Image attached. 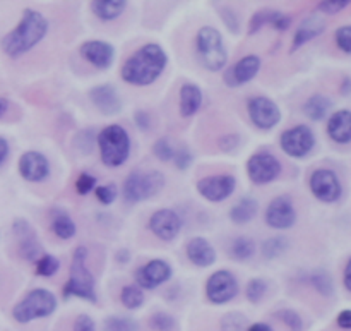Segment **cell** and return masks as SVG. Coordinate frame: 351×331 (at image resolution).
<instances>
[{"instance_id":"6da1fadb","label":"cell","mask_w":351,"mask_h":331,"mask_svg":"<svg viewBox=\"0 0 351 331\" xmlns=\"http://www.w3.org/2000/svg\"><path fill=\"white\" fill-rule=\"evenodd\" d=\"M168 57L158 43H147L134 52L122 65L123 81L132 86L153 84L167 67Z\"/></svg>"},{"instance_id":"7a4b0ae2","label":"cell","mask_w":351,"mask_h":331,"mask_svg":"<svg viewBox=\"0 0 351 331\" xmlns=\"http://www.w3.org/2000/svg\"><path fill=\"white\" fill-rule=\"evenodd\" d=\"M48 31V21L41 12L26 9L23 12L19 24L2 40V50L9 57L17 58L36 47Z\"/></svg>"},{"instance_id":"3957f363","label":"cell","mask_w":351,"mask_h":331,"mask_svg":"<svg viewBox=\"0 0 351 331\" xmlns=\"http://www.w3.org/2000/svg\"><path fill=\"white\" fill-rule=\"evenodd\" d=\"M86 258H88V249L79 246L72 256L71 275L64 287V297H79L88 302H96L95 277L86 266Z\"/></svg>"},{"instance_id":"277c9868","label":"cell","mask_w":351,"mask_h":331,"mask_svg":"<svg viewBox=\"0 0 351 331\" xmlns=\"http://www.w3.org/2000/svg\"><path fill=\"white\" fill-rule=\"evenodd\" d=\"M98 148L106 167H122L130 155L129 133L119 124H112L98 134Z\"/></svg>"},{"instance_id":"5b68a950","label":"cell","mask_w":351,"mask_h":331,"mask_svg":"<svg viewBox=\"0 0 351 331\" xmlns=\"http://www.w3.org/2000/svg\"><path fill=\"white\" fill-rule=\"evenodd\" d=\"M195 43H197L199 58L208 71L216 72L225 67L228 62V54H226L223 36L218 30H215L213 26L201 27L197 38H195Z\"/></svg>"},{"instance_id":"8992f818","label":"cell","mask_w":351,"mask_h":331,"mask_svg":"<svg viewBox=\"0 0 351 331\" xmlns=\"http://www.w3.org/2000/svg\"><path fill=\"white\" fill-rule=\"evenodd\" d=\"M57 309V299L47 288H34L12 309V316L17 323H29L34 319L47 318Z\"/></svg>"},{"instance_id":"52a82bcc","label":"cell","mask_w":351,"mask_h":331,"mask_svg":"<svg viewBox=\"0 0 351 331\" xmlns=\"http://www.w3.org/2000/svg\"><path fill=\"white\" fill-rule=\"evenodd\" d=\"M165 185V177L163 174L156 170L151 172H132L129 177L125 179L122 187L123 199L130 205H136V203L146 201V199L153 198L158 192L163 189Z\"/></svg>"},{"instance_id":"ba28073f","label":"cell","mask_w":351,"mask_h":331,"mask_svg":"<svg viewBox=\"0 0 351 331\" xmlns=\"http://www.w3.org/2000/svg\"><path fill=\"white\" fill-rule=\"evenodd\" d=\"M247 174L249 179L257 185L269 184V182L276 181L281 174V163L274 155L267 153V151H261V153L252 155L247 161Z\"/></svg>"},{"instance_id":"9c48e42d","label":"cell","mask_w":351,"mask_h":331,"mask_svg":"<svg viewBox=\"0 0 351 331\" xmlns=\"http://www.w3.org/2000/svg\"><path fill=\"white\" fill-rule=\"evenodd\" d=\"M280 144L285 153L291 158L307 157L315 146V136L311 127L295 126L285 130L280 137Z\"/></svg>"},{"instance_id":"30bf717a","label":"cell","mask_w":351,"mask_h":331,"mask_svg":"<svg viewBox=\"0 0 351 331\" xmlns=\"http://www.w3.org/2000/svg\"><path fill=\"white\" fill-rule=\"evenodd\" d=\"M249 117L254 126L261 130H269L276 127L281 120V110L273 100L266 96H254L247 103Z\"/></svg>"},{"instance_id":"8fae6325","label":"cell","mask_w":351,"mask_h":331,"mask_svg":"<svg viewBox=\"0 0 351 331\" xmlns=\"http://www.w3.org/2000/svg\"><path fill=\"white\" fill-rule=\"evenodd\" d=\"M239 294V282L230 271L219 270L209 277L206 284V295L213 304H226Z\"/></svg>"},{"instance_id":"7c38bea8","label":"cell","mask_w":351,"mask_h":331,"mask_svg":"<svg viewBox=\"0 0 351 331\" xmlns=\"http://www.w3.org/2000/svg\"><path fill=\"white\" fill-rule=\"evenodd\" d=\"M237 181L233 175H208L197 182V192L209 203H221L235 191Z\"/></svg>"},{"instance_id":"4fadbf2b","label":"cell","mask_w":351,"mask_h":331,"mask_svg":"<svg viewBox=\"0 0 351 331\" xmlns=\"http://www.w3.org/2000/svg\"><path fill=\"white\" fill-rule=\"evenodd\" d=\"M311 191L319 201L336 203L341 198V182L332 170L319 168L311 177Z\"/></svg>"},{"instance_id":"5bb4252c","label":"cell","mask_w":351,"mask_h":331,"mask_svg":"<svg viewBox=\"0 0 351 331\" xmlns=\"http://www.w3.org/2000/svg\"><path fill=\"white\" fill-rule=\"evenodd\" d=\"M295 222H297V212L290 198L280 196L269 203L266 209V223L271 229L287 230L291 229Z\"/></svg>"},{"instance_id":"9a60e30c","label":"cell","mask_w":351,"mask_h":331,"mask_svg":"<svg viewBox=\"0 0 351 331\" xmlns=\"http://www.w3.org/2000/svg\"><path fill=\"white\" fill-rule=\"evenodd\" d=\"M149 230L161 240H173L182 230V218L173 209H158L149 218Z\"/></svg>"},{"instance_id":"2e32d148","label":"cell","mask_w":351,"mask_h":331,"mask_svg":"<svg viewBox=\"0 0 351 331\" xmlns=\"http://www.w3.org/2000/svg\"><path fill=\"white\" fill-rule=\"evenodd\" d=\"M171 278V266L163 260H153L147 264L141 266L136 271V282L141 288H147V290H153V288L160 287L165 282H168Z\"/></svg>"},{"instance_id":"e0dca14e","label":"cell","mask_w":351,"mask_h":331,"mask_svg":"<svg viewBox=\"0 0 351 331\" xmlns=\"http://www.w3.org/2000/svg\"><path fill=\"white\" fill-rule=\"evenodd\" d=\"M261 71V58L257 55H247L240 58L225 72V84L230 88H239L252 81Z\"/></svg>"},{"instance_id":"ac0fdd59","label":"cell","mask_w":351,"mask_h":331,"mask_svg":"<svg viewBox=\"0 0 351 331\" xmlns=\"http://www.w3.org/2000/svg\"><path fill=\"white\" fill-rule=\"evenodd\" d=\"M19 174L27 182H41L50 174V163L45 155L26 151L19 160Z\"/></svg>"},{"instance_id":"d6986e66","label":"cell","mask_w":351,"mask_h":331,"mask_svg":"<svg viewBox=\"0 0 351 331\" xmlns=\"http://www.w3.org/2000/svg\"><path fill=\"white\" fill-rule=\"evenodd\" d=\"M79 54L84 60L95 65L96 69H108L115 58V48L110 43L101 40H89L84 41L79 48Z\"/></svg>"},{"instance_id":"ffe728a7","label":"cell","mask_w":351,"mask_h":331,"mask_svg":"<svg viewBox=\"0 0 351 331\" xmlns=\"http://www.w3.org/2000/svg\"><path fill=\"white\" fill-rule=\"evenodd\" d=\"M14 236H16L17 244H19L21 256L26 258L27 261L40 260V242H38L33 227L26 220H16L14 222Z\"/></svg>"},{"instance_id":"44dd1931","label":"cell","mask_w":351,"mask_h":331,"mask_svg":"<svg viewBox=\"0 0 351 331\" xmlns=\"http://www.w3.org/2000/svg\"><path fill=\"white\" fill-rule=\"evenodd\" d=\"M89 98L95 103L96 109L105 115H115L122 110V102H120L117 89L110 84L96 86L89 93Z\"/></svg>"},{"instance_id":"7402d4cb","label":"cell","mask_w":351,"mask_h":331,"mask_svg":"<svg viewBox=\"0 0 351 331\" xmlns=\"http://www.w3.org/2000/svg\"><path fill=\"white\" fill-rule=\"evenodd\" d=\"M185 253H187L189 261L199 268H208L216 261L215 247L202 237H194L189 240Z\"/></svg>"},{"instance_id":"603a6c76","label":"cell","mask_w":351,"mask_h":331,"mask_svg":"<svg viewBox=\"0 0 351 331\" xmlns=\"http://www.w3.org/2000/svg\"><path fill=\"white\" fill-rule=\"evenodd\" d=\"M328 134L335 143H351V112L350 110H338L331 115L328 122Z\"/></svg>"},{"instance_id":"cb8c5ba5","label":"cell","mask_w":351,"mask_h":331,"mask_svg":"<svg viewBox=\"0 0 351 331\" xmlns=\"http://www.w3.org/2000/svg\"><path fill=\"white\" fill-rule=\"evenodd\" d=\"M326 23L324 19H321L319 16H308L307 19L302 21V24L298 26L297 33H295L293 45H291V50H298L300 47H304L305 43L312 41L314 38H317L319 34L324 33Z\"/></svg>"},{"instance_id":"d4e9b609","label":"cell","mask_w":351,"mask_h":331,"mask_svg":"<svg viewBox=\"0 0 351 331\" xmlns=\"http://www.w3.org/2000/svg\"><path fill=\"white\" fill-rule=\"evenodd\" d=\"M202 105V91L199 86L185 82L180 89V115L189 119L195 115Z\"/></svg>"},{"instance_id":"484cf974","label":"cell","mask_w":351,"mask_h":331,"mask_svg":"<svg viewBox=\"0 0 351 331\" xmlns=\"http://www.w3.org/2000/svg\"><path fill=\"white\" fill-rule=\"evenodd\" d=\"M127 0H93L91 9L98 19L113 21L125 10Z\"/></svg>"},{"instance_id":"4316f807","label":"cell","mask_w":351,"mask_h":331,"mask_svg":"<svg viewBox=\"0 0 351 331\" xmlns=\"http://www.w3.org/2000/svg\"><path fill=\"white\" fill-rule=\"evenodd\" d=\"M259 205H257L256 199L252 198H243L230 209V218L237 225H243V223H249L250 220H254Z\"/></svg>"},{"instance_id":"83f0119b","label":"cell","mask_w":351,"mask_h":331,"mask_svg":"<svg viewBox=\"0 0 351 331\" xmlns=\"http://www.w3.org/2000/svg\"><path fill=\"white\" fill-rule=\"evenodd\" d=\"M329 109H331V100H329L328 96L314 95V96H311L307 102H305L304 112L308 119L319 122V120L326 119Z\"/></svg>"},{"instance_id":"f1b7e54d","label":"cell","mask_w":351,"mask_h":331,"mask_svg":"<svg viewBox=\"0 0 351 331\" xmlns=\"http://www.w3.org/2000/svg\"><path fill=\"white\" fill-rule=\"evenodd\" d=\"M51 230H53L55 236L62 240H69L75 236L77 229H75V223L67 213H57L51 220Z\"/></svg>"},{"instance_id":"f546056e","label":"cell","mask_w":351,"mask_h":331,"mask_svg":"<svg viewBox=\"0 0 351 331\" xmlns=\"http://www.w3.org/2000/svg\"><path fill=\"white\" fill-rule=\"evenodd\" d=\"M254 253H256V244L249 237H239V239L233 240L232 247H230V254L237 261L250 260L254 256Z\"/></svg>"},{"instance_id":"4dcf8cb0","label":"cell","mask_w":351,"mask_h":331,"mask_svg":"<svg viewBox=\"0 0 351 331\" xmlns=\"http://www.w3.org/2000/svg\"><path fill=\"white\" fill-rule=\"evenodd\" d=\"M120 301L127 309H139L144 304V292L139 285H125L120 294Z\"/></svg>"},{"instance_id":"1f68e13d","label":"cell","mask_w":351,"mask_h":331,"mask_svg":"<svg viewBox=\"0 0 351 331\" xmlns=\"http://www.w3.org/2000/svg\"><path fill=\"white\" fill-rule=\"evenodd\" d=\"M288 249V242L283 237H271L266 242L263 244V254L267 260H274V258H280L285 251Z\"/></svg>"},{"instance_id":"d6a6232c","label":"cell","mask_w":351,"mask_h":331,"mask_svg":"<svg viewBox=\"0 0 351 331\" xmlns=\"http://www.w3.org/2000/svg\"><path fill=\"white\" fill-rule=\"evenodd\" d=\"M58 268H60V263H58L57 258L50 256V254L40 256V260L36 261V275H40V277H53Z\"/></svg>"},{"instance_id":"836d02e7","label":"cell","mask_w":351,"mask_h":331,"mask_svg":"<svg viewBox=\"0 0 351 331\" xmlns=\"http://www.w3.org/2000/svg\"><path fill=\"white\" fill-rule=\"evenodd\" d=\"M221 331H247V318L240 312H228L221 319Z\"/></svg>"},{"instance_id":"e575fe53","label":"cell","mask_w":351,"mask_h":331,"mask_svg":"<svg viewBox=\"0 0 351 331\" xmlns=\"http://www.w3.org/2000/svg\"><path fill=\"white\" fill-rule=\"evenodd\" d=\"M175 150H177V148L171 144V141L168 139V137H161V139H158L156 143H154V146H153L154 157H156L158 160H161V161H171V160H173Z\"/></svg>"},{"instance_id":"d590c367","label":"cell","mask_w":351,"mask_h":331,"mask_svg":"<svg viewBox=\"0 0 351 331\" xmlns=\"http://www.w3.org/2000/svg\"><path fill=\"white\" fill-rule=\"evenodd\" d=\"M266 290H267V284L263 280V278H254V280H250L249 284H247V288H245V295L247 299H249L250 302H259L261 299L266 295Z\"/></svg>"},{"instance_id":"8d00e7d4","label":"cell","mask_w":351,"mask_h":331,"mask_svg":"<svg viewBox=\"0 0 351 331\" xmlns=\"http://www.w3.org/2000/svg\"><path fill=\"white\" fill-rule=\"evenodd\" d=\"M137 323L129 318H119L112 316L105 321V331H137Z\"/></svg>"},{"instance_id":"74e56055","label":"cell","mask_w":351,"mask_h":331,"mask_svg":"<svg viewBox=\"0 0 351 331\" xmlns=\"http://www.w3.org/2000/svg\"><path fill=\"white\" fill-rule=\"evenodd\" d=\"M273 12L274 10L271 9H263L259 10V12L254 14L252 19H250L249 23V34H256L257 31H261L264 26H267V24L271 26V17H273Z\"/></svg>"},{"instance_id":"f35d334b","label":"cell","mask_w":351,"mask_h":331,"mask_svg":"<svg viewBox=\"0 0 351 331\" xmlns=\"http://www.w3.org/2000/svg\"><path fill=\"white\" fill-rule=\"evenodd\" d=\"M311 284L314 285L315 290H319V294L326 295V297H329L332 294V282L329 278V275L324 273V271H317V273L312 275Z\"/></svg>"},{"instance_id":"ab89813d","label":"cell","mask_w":351,"mask_h":331,"mask_svg":"<svg viewBox=\"0 0 351 331\" xmlns=\"http://www.w3.org/2000/svg\"><path fill=\"white\" fill-rule=\"evenodd\" d=\"M151 328L156 331H171L175 328V319L167 312H156L151 316Z\"/></svg>"},{"instance_id":"60d3db41","label":"cell","mask_w":351,"mask_h":331,"mask_svg":"<svg viewBox=\"0 0 351 331\" xmlns=\"http://www.w3.org/2000/svg\"><path fill=\"white\" fill-rule=\"evenodd\" d=\"M276 316L291 331H302V328H304V323H302V318L298 316V312L291 311V309H285V311H280Z\"/></svg>"},{"instance_id":"b9f144b4","label":"cell","mask_w":351,"mask_h":331,"mask_svg":"<svg viewBox=\"0 0 351 331\" xmlns=\"http://www.w3.org/2000/svg\"><path fill=\"white\" fill-rule=\"evenodd\" d=\"M117 194H119V192H117V187H115V184H108V185H99V187H96L95 189V196H96V199H98L99 203H101V205H112L113 201H115L117 199Z\"/></svg>"},{"instance_id":"7bdbcfd3","label":"cell","mask_w":351,"mask_h":331,"mask_svg":"<svg viewBox=\"0 0 351 331\" xmlns=\"http://www.w3.org/2000/svg\"><path fill=\"white\" fill-rule=\"evenodd\" d=\"M93 189H96V179L93 177V175L86 174V172L79 174L77 181H75V191H77L81 196H86L89 194Z\"/></svg>"},{"instance_id":"ee69618b","label":"cell","mask_w":351,"mask_h":331,"mask_svg":"<svg viewBox=\"0 0 351 331\" xmlns=\"http://www.w3.org/2000/svg\"><path fill=\"white\" fill-rule=\"evenodd\" d=\"M351 3V0H322L319 3V10L324 14H338L343 9H346Z\"/></svg>"},{"instance_id":"f6af8a7d","label":"cell","mask_w":351,"mask_h":331,"mask_svg":"<svg viewBox=\"0 0 351 331\" xmlns=\"http://www.w3.org/2000/svg\"><path fill=\"white\" fill-rule=\"evenodd\" d=\"M336 45L345 54H351V26H343L336 31Z\"/></svg>"},{"instance_id":"bcb514c9","label":"cell","mask_w":351,"mask_h":331,"mask_svg":"<svg viewBox=\"0 0 351 331\" xmlns=\"http://www.w3.org/2000/svg\"><path fill=\"white\" fill-rule=\"evenodd\" d=\"M171 161H173L175 167H177V168H180V170H185V168L191 167V163H192L191 151H189L185 146L177 148V150H175V155H173V160H171Z\"/></svg>"},{"instance_id":"7dc6e473","label":"cell","mask_w":351,"mask_h":331,"mask_svg":"<svg viewBox=\"0 0 351 331\" xmlns=\"http://www.w3.org/2000/svg\"><path fill=\"white\" fill-rule=\"evenodd\" d=\"M271 26L278 31H287L291 26V17L280 10H274L273 17H271Z\"/></svg>"},{"instance_id":"c3c4849f","label":"cell","mask_w":351,"mask_h":331,"mask_svg":"<svg viewBox=\"0 0 351 331\" xmlns=\"http://www.w3.org/2000/svg\"><path fill=\"white\" fill-rule=\"evenodd\" d=\"M74 331H96L95 321L88 315L77 316V319L74 323Z\"/></svg>"},{"instance_id":"681fc988","label":"cell","mask_w":351,"mask_h":331,"mask_svg":"<svg viewBox=\"0 0 351 331\" xmlns=\"http://www.w3.org/2000/svg\"><path fill=\"white\" fill-rule=\"evenodd\" d=\"M221 17H223V21L226 23V26H228L230 30L233 31V33H237V31H239V21H237L235 14H233L232 10L223 9L221 10Z\"/></svg>"},{"instance_id":"f907efd6","label":"cell","mask_w":351,"mask_h":331,"mask_svg":"<svg viewBox=\"0 0 351 331\" xmlns=\"http://www.w3.org/2000/svg\"><path fill=\"white\" fill-rule=\"evenodd\" d=\"M239 143H240L239 136H237V134H230V136H225L221 141H219V146H221V150L225 151H232L233 148L239 146Z\"/></svg>"},{"instance_id":"816d5d0a","label":"cell","mask_w":351,"mask_h":331,"mask_svg":"<svg viewBox=\"0 0 351 331\" xmlns=\"http://www.w3.org/2000/svg\"><path fill=\"white\" fill-rule=\"evenodd\" d=\"M338 326L343 330H351V309H345L338 315Z\"/></svg>"},{"instance_id":"f5cc1de1","label":"cell","mask_w":351,"mask_h":331,"mask_svg":"<svg viewBox=\"0 0 351 331\" xmlns=\"http://www.w3.org/2000/svg\"><path fill=\"white\" fill-rule=\"evenodd\" d=\"M136 124L141 127L143 130H146L149 127V115L144 112H137L136 113Z\"/></svg>"},{"instance_id":"db71d44e","label":"cell","mask_w":351,"mask_h":331,"mask_svg":"<svg viewBox=\"0 0 351 331\" xmlns=\"http://www.w3.org/2000/svg\"><path fill=\"white\" fill-rule=\"evenodd\" d=\"M7 157H9V143L3 137H0V167L7 160Z\"/></svg>"},{"instance_id":"11a10c76","label":"cell","mask_w":351,"mask_h":331,"mask_svg":"<svg viewBox=\"0 0 351 331\" xmlns=\"http://www.w3.org/2000/svg\"><path fill=\"white\" fill-rule=\"evenodd\" d=\"M343 280H345V287L351 292V258H350L348 264H346V268H345V278H343Z\"/></svg>"},{"instance_id":"9f6ffc18","label":"cell","mask_w":351,"mask_h":331,"mask_svg":"<svg viewBox=\"0 0 351 331\" xmlns=\"http://www.w3.org/2000/svg\"><path fill=\"white\" fill-rule=\"evenodd\" d=\"M9 106H10L9 100L0 96V119H3V117L7 115V112H9Z\"/></svg>"},{"instance_id":"6f0895ef","label":"cell","mask_w":351,"mask_h":331,"mask_svg":"<svg viewBox=\"0 0 351 331\" xmlns=\"http://www.w3.org/2000/svg\"><path fill=\"white\" fill-rule=\"evenodd\" d=\"M247 331H273V328L266 323H256V325H250Z\"/></svg>"},{"instance_id":"680465c9","label":"cell","mask_w":351,"mask_h":331,"mask_svg":"<svg viewBox=\"0 0 351 331\" xmlns=\"http://www.w3.org/2000/svg\"><path fill=\"white\" fill-rule=\"evenodd\" d=\"M341 91H343V95H351V79L350 78H345Z\"/></svg>"}]
</instances>
